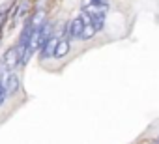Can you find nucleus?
Segmentation results:
<instances>
[{
  "mask_svg": "<svg viewBox=\"0 0 159 144\" xmlns=\"http://www.w3.org/2000/svg\"><path fill=\"white\" fill-rule=\"evenodd\" d=\"M56 43H58V36H56V34H52L49 39L43 41V45L39 47V60H41V62H45L47 58H51V56L54 54Z\"/></svg>",
  "mask_w": 159,
  "mask_h": 144,
  "instance_id": "obj_3",
  "label": "nucleus"
},
{
  "mask_svg": "<svg viewBox=\"0 0 159 144\" xmlns=\"http://www.w3.org/2000/svg\"><path fill=\"white\" fill-rule=\"evenodd\" d=\"M88 19L81 13L79 17H75V19H71L69 21V38H73V39H79L81 41V38H83V28H84V23H86Z\"/></svg>",
  "mask_w": 159,
  "mask_h": 144,
  "instance_id": "obj_2",
  "label": "nucleus"
},
{
  "mask_svg": "<svg viewBox=\"0 0 159 144\" xmlns=\"http://www.w3.org/2000/svg\"><path fill=\"white\" fill-rule=\"evenodd\" d=\"M155 144H157V142H155Z\"/></svg>",
  "mask_w": 159,
  "mask_h": 144,
  "instance_id": "obj_9",
  "label": "nucleus"
},
{
  "mask_svg": "<svg viewBox=\"0 0 159 144\" xmlns=\"http://www.w3.org/2000/svg\"><path fill=\"white\" fill-rule=\"evenodd\" d=\"M8 99V92H6V84H4V79H2V69H0V107H2Z\"/></svg>",
  "mask_w": 159,
  "mask_h": 144,
  "instance_id": "obj_6",
  "label": "nucleus"
},
{
  "mask_svg": "<svg viewBox=\"0 0 159 144\" xmlns=\"http://www.w3.org/2000/svg\"><path fill=\"white\" fill-rule=\"evenodd\" d=\"M88 2H90L92 6L99 8V10H107V8H109V0H88Z\"/></svg>",
  "mask_w": 159,
  "mask_h": 144,
  "instance_id": "obj_7",
  "label": "nucleus"
},
{
  "mask_svg": "<svg viewBox=\"0 0 159 144\" xmlns=\"http://www.w3.org/2000/svg\"><path fill=\"white\" fill-rule=\"evenodd\" d=\"M0 39H2V32H0Z\"/></svg>",
  "mask_w": 159,
  "mask_h": 144,
  "instance_id": "obj_8",
  "label": "nucleus"
},
{
  "mask_svg": "<svg viewBox=\"0 0 159 144\" xmlns=\"http://www.w3.org/2000/svg\"><path fill=\"white\" fill-rule=\"evenodd\" d=\"M81 10H83V15L88 19V23H90L96 30H101V28H103V25H105V10H99V8L92 6L88 0H83Z\"/></svg>",
  "mask_w": 159,
  "mask_h": 144,
  "instance_id": "obj_1",
  "label": "nucleus"
},
{
  "mask_svg": "<svg viewBox=\"0 0 159 144\" xmlns=\"http://www.w3.org/2000/svg\"><path fill=\"white\" fill-rule=\"evenodd\" d=\"M19 65V56H17V49L11 47L4 52V58H2V69L6 71H13V67Z\"/></svg>",
  "mask_w": 159,
  "mask_h": 144,
  "instance_id": "obj_4",
  "label": "nucleus"
},
{
  "mask_svg": "<svg viewBox=\"0 0 159 144\" xmlns=\"http://www.w3.org/2000/svg\"><path fill=\"white\" fill-rule=\"evenodd\" d=\"M69 52V39L66 38H58V43H56V49H54V58H64L66 54Z\"/></svg>",
  "mask_w": 159,
  "mask_h": 144,
  "instance_id": "obj_5",
  "label": "nucleus"
}]
</instances>
